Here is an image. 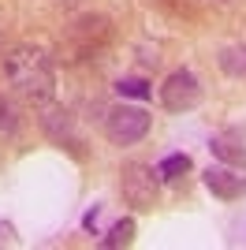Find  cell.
Instances as JSON below:
<instances>
[{"instance_id":"5b68a950","label":"cell","mask_w":246,"mask_h":250,"mask_svg":"<svg viewBox=\"0 0 246 250\" xmlns=\"http://www.w3.org/2000/svg\"><path fill=\"white\" fill-rule=\"evenodd\" d=\"M205 187L220 202H235L246 194V176H239L231 165H209L205 168Z\"/></svg>"},{"instance_id":"52a82bcc","label":"cell","mask_w":246,"mask_h":250,"mask_svg":"<svg viewBox=\"0 0 246 250\" xmlns=\"http://www.w3.org/2000/svg\"><path fill=\"white\" fill-rule=\"evenodd\" d=\"M41 127H45V135H49L52 142H71V112H63V108H45Z\"/></svg>"},{"instance_id":"8992f818","label":"cell","mask_w":246,"mask_h":250,"mask_svg":"<svg viewBox=\"0 0 246 250\" xmlns=\"http://www.w3.org/2000/svg\"><path fill=\"white\" fill-rule=\"evenodd\" d=\"M209 149H213V157H220L224 165H231V168H246V138H243V131H235V127H227V131L213 135Z\"/></svg>"},{"instance_id":"7c38bea8","label":"cell","mask_w":246,"mask_h":250,"mask_svg":"<svg viewBox=\"0 0 246 250\" xmlns=\"http://www.w3.org/2000/svg\"><path fill=\"white\" fill-rule=\"evenodd\" d=\"M220 67L231 75H246V49H224V56H220Z\"/></svg>"},{"instance_id":"4fadbf2b","label":"cell","mask_w":246,"mask_h":250,"mask_svg":"<svg viewBox=\"0 0 246 250\" xmlns=\"http://www.w3.org/2000/svg\"><path fill=\"white\" fill-rule=\"evenodd\" d=\"M0 243H8V247H15V228H11V224H0Z\"/></svg>"},{"instance_id":"8fae6325","label":"cell","mask_w":246,"mask_h":250,"mask_svg":"<svg viewBox=\"0 0 246 250\" xmlns=\"http://www.w3.org/2000/svg\"><path fill=\"white\" fill-rule=\"evenodd\" d=\"M116 90H120V97H149V94H153L145 79H120Z\"/></svg>"},{"instance_id":"3957f363","label":"cell","mask_w":246,"mask_h":250,"mask_svg":"<svg viewBox=\"0 0 246 250\" xmlns=\"http://www.w3.org/2000/svg\"><path fill=\"white\" fill-rule=\"evenodd\" d=\"M149 112L145 108H134V104H116L112 112H108V120H104V135H108V142H116V146H134V142H142L145 135H149Z\"/></svg>"},{"instance_id":"9c48e42d","label":"cell","mask_w":246,"mask_h":250,"mask_svg":"<svg viewBox=\"0 0 246 250\" xmlns=\"http://www.w3.org/2000/svg\"><path fill=\"white\" fill-rule=\"evenodd\" d=\"M131 239H134V220L123 217V220H116L112 228H108V235L101 239V247H108V250H112V247H127Z\"/></svg>"},{"instance_id":"30bf717a","label":"cell","mask_w":246,"mask_h":250,"mask_svg":"<svg viewBox=\"0 0 246 250\" xmlns=\"http://www.w3.org/2000/svg\"><path fill=\"white\" fill-rule=\"evenodd\" d=\"M186 172H190V157L186 153H172L157 165V176L161 179H179V176H186Z\"/></svg>"},{"instance_id":"ba28073f","label":"cell","mask_w":246,"mask_h":250,"mask_svg":"<svg viewBox=\"0 0 246 250\" xmlns=\"http://www.w3.org/2000/svg\"><path fill=\"white\" fill-rule=\"evenodd\" d=\"M11 135H19V108L11 97L0 94V138H11Z\"/></svg>"},{"instance_id":"7a4b0ae2","label":"cell","mask_w":246,"mask_h":250,"mask_svg":"<svg viewBox=\"0 0 246 250\" xmlns=\"http://www.w3.org/2000/svg\"><path fill=\"white\" fill-rule=\"evenodd\" d=\"M120 194L131 209H153L161 198V176L145 161H127L120 168Z\"/></svg>"},{"instance_id":"6da1fadb","label":"cell","mask_w":246,"mask_h":250,"mask_svg":"<svg viewBox=\"0 0 246 250\" xmlns=\"http://www.w3.org/2000/svg\"><path fill=\"white\" fill-rule=\"evenodd\" d=\"M4 71H8V83L34 104H49L56 94V71H52L49 52L34 45H15L4 56Z\"/></svg>"},{"instance_id":"277c9868","label":"cell","mask_w":246,"mask_h":250,"mask_svg":"<svg viewBox=\"0 0 246 250\" xmlns=\"http://www.w3.org/2000/svg\"><path fill=\"white\" fill-rule=\"evenodd\" d=\"M198 101H202V83L194 79V71L179 67V71H172L168 79H164L161 104L168 108V112H190Z\"/></svg>"}]
</instances>
